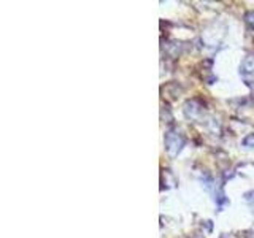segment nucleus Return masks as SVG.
Masks as SVG:
<instances>
[{
	"label": "nucleus",
	"instance_id": "obj_1",
	"mask_svg": "<svg viewBox=\"0 0 254 238\" xmlns=\"http://www.w3.org/2000/svg\"><path fill=\"white\" fill-rule=\"evenodd\" d=\"M183 145H185V140H183V137L178 133V132H169L167 133V137H165V146L167 149H169V153L172 156L175 154H178Z\"/></svg>",
	"mask_w": 254,
	"mask_h": 238
},
{
	"label": "nucleus",
	"instance_id": "obj_2",
	"mask_svg": "<svg viewBox=\"0 0 254 238\" xmlns=\"http://www.w3.org/2000/svg\"><path fill=\"white\" fill-rule=\"evenodd\" d=\"M240 75L248 84L254 81V56H248V58L242 62Z\"/></svg>",
	"mask_w": 254,
	"mask_h": 238
},
{
	"label": "nucleus",
	"instance_id": "obj_4",
	"mask_svg": "<svg viewBox=\"0 0 254 238\" xmlns=\"http://www.w3.org/2000/svg\"><path fill=\"white\" fill-rule=\"evenodd\" d=\"M245 18H246V22H248L250 24V26L254 29V11H251V13H248V14H246L245 16Z\"/></svg>",
	"mask_w": 254,
	"mask_h": 238
},
{
	"label": "nucleus",
	"instance_id": "obj_3",
	"mask_svg": "<svg viewBox=\"0 0 254 238\" xmlns=\"http://www.w3.org/2000/svg\"><path fill=\"white\" fill-rule=\"evenodd\" d=\"M243 145H245V146H248V148H254V133L248 135V137L245 138Z\"/></svg>",
	"mask_w": 254,
	"mask_h": 238
}]
</instances>
